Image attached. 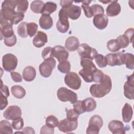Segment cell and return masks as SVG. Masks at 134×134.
<instances>
[{
  "label": "cell",
  "mask_w": 134,
  "mask_h": 134,
  "mask_svg": "<svg viewBox=\"0 0 134 134\" xmlns=\"http://www.w3.org/2000/svg\"><path fill=\"white\" fill-rule=\"evenodd\" d=\"M58 70L62 73H68L71 70L70 63L67 61H63L59 63L58 65Z\"/></svg>",
  "instance_id": "obj_32"
},
{
  "label": "cell",
  "mask_w": 134,
  "mask_h": 134,
  "mask_svg": "<svg viewBox=\"0 0 134 134\" xmlns=\"http://www.w3.org/2000/svg\"><path fill=\"white\" fill-rule=\"evenodd\" d=\"M39 24L42 29L48 30L53 26V20L50 15H41L39 18Z\"/></svg>",
  "instance_id": "obj_22"
},
{
  "label": "cell",
  "mask_w": 134,
  "mask_h": 134,
  "mask_svg": "<svg viewBox=\"0 0 134 134\" xmlns=\"http://www.w3.org/2000/svg\"><path fill=\"white\" fill-rule=\"evenodd\" d=\"M10 76L13 80L15 82H21L22 81V77L18 72L12 71L10 72Z\"/></svg>",
  "instance_id": "obj_49"
},
{
  "label": "cell",
  "mask_w": 134,
  "mask_h": 134,
  "mask_svg": "<svg viewBox=\"0 0 134 134\" xmlns=\"http://www.w3.org/2000/svg\"><path fill=\"white\" fill-rule=\"evenodd\" d=\"M54 133V129L53 128L50 127L47 125H43L41 128L40 130V133H52L53 134Z\"/></svg>",
  "instance_id": "obj_48"
},
{
  "label": "cell",
  "mask_w": 134,
  "mask_h": 134,
  "mask_svg": "<svg viewBox=\"0 0 134 134\" xmlns=\"http://www.w3.org/2000/svg\"><path fill=\"white\" fill-rule=\"evenodd\" d=\"M18 0H6L3 2L2 8H9L15 9L16 8Z\"/></svg>",
  "instance_id": "obj_40"
},
{
  "label": "cell",
  "mask_w": 134,
  "mask_h": 134,
  "mask_svg": "<svg viewBox=\"0 0 134 134\" xmlns=\"http://www.w3.org/2000/svg\"><path fill=\"white\" fill-rule=\"evenodd\" d=\"M133 110L131 106L128 103H125L122 109V120L125 122H129L132 119Z\"/></svg>",
  "instance_id": "obj_24"
},
{
  "label": "cell",
  "mask_w": 134,
  "mask_h": 134,
  "mask_svg": "<svg viewBox=\"0 0 134 134\" xmlns=\"http://www.w3.org/2000/svg\"><path fill=\"white\" fill-rule=\"evenodd\" d=\"M12 125L13 128L15 130H20L23 128L24 122L23 119L20 117L15 120H13L12 123Z\"/></svg>",
  "instance_id": "obj_41"
},
{
  "label": "cell",
  "mask_w": 134,
  "mask_h": 134,
  "mask_svg": "<svg viewBox=\"0 0 134 134\" xmlns=\"http://www.w3.org/2000/svg\"><path fill=\"white\" fill-rule=\"evenodd\" d=\"M103 125V120L102 118L98 115H93L89 120L88 126L86 129V133L98 134Z\"/></svg>",
  "instance_id": "obj_5"
},
{
  "label": "cell",
  "mask_w": 134,
  "mask_h": 134,
  "mask_svg": "<svg viewBox=\"0 0 134 134\" xmlns=\"http://www.w3.org/2000/svg\"><path fill=\"white\" fill-rule=\"evenodd\" d=\"M59 20L57 23L56 27L60 32L65 33L69 28V22L68 16L65 10L62 8L58 14Z\"/></svg>",
  "instance_id": "obj_8"
},
{
  "label": "cell",
  "mask_w": 134,
  "mask_h": 134,
  "mask_svg": "<svg viewBox=\"0 0 134 134\" xmlns=\"http://www.w3.org/2000/svg\"><path fill=\"white\" fill-rule=\"evenodd\" d=\"M66 116L69 120H77L79 114L74 109H70L66 110Z\"/></svg>",
  "instance_id": "obj_43"
},
{
  "label": "cell",
  "mask_w": 134,
  "mask_h": 134,
  "mask_svg": "<svg viewBox=\"0 0 134 134\" xmlns=\"http://www.w3.org/2000/svg\"><path fill=\"white\" fill-rule=\"evenodd\" d=\"M0 133H13V127L10 123L6 120H2L0 122Z\"/></svg>",
  "instance_id": "obj_29"
},
{
  "label": "cell",
  "mask_w": 134,
  "mask_h": 134,
  "mask_svg": "<svg viewBox=\"0 0 134 134\" xmlns=\"http://www.w3.org/2000/svg\"><path fill=\"white\" fill-rule=\"evenodd\" d=\"M107 48L111 52H115L120 49L117 40L116 39H111L107 43Z\"/></svg>",
  "instance_id": "obj_37"
},
{
  "label": "cell",
  "mask_w": 134,
  "mask_h": 134,
  "mask_svg": "<svg viewBox=\"0 0 134 134\" xmlns=\"http://www.w3.org/2000/svg\"><path fill=\"white\" fill-rule=\"evenodd\" d=\"M73 109L80 115L84 113H85L83 106V103H82V100H76L74 103L73 104Z\"/></svg>",
  "instance_id": "obj_42"
},
{
  "label": "cell",
  "mask_w": 134,
  "mask_h": 134,
  "mask_svg": "<svg viewBox=\"0 0 134 134\" xmlns=\"http://www.w3.org/2000/svg\"><path fill=\"white\" fill-rule=\"evenodd\" d=\"M0 23L1 40H2L3 38L9 37L14 35L13 25L10 22L4 20H0Z\"/></svg>",
  "instance_id": "obj_14"
},
{
  "label": "cell",
  "mask_w": 134,
  "mask_h": 134,
  "mask_svg": "<svg viewBox=\"0 0 134 134\" xmlns=\"http://www.w3.org/2000/svg\"><path fill=\"white\" fill-rule=\"evenodd\" d=\"M21 116V110L17 105L9 106L3 113L4 117L7 120H15Z\"/></svg>",
  "instance_id": "obj_13"
},
{
  "label": "cell",
  "mask_w": 134,
  "mask_h": 134,
  "mask_svg": "<svg viewBox=\"0 0 134 134\" xmlns=\"http://www.w3.org/2000/svg\"><path fill=\"white\" fill-rule=\"evenodd\" d=\"M73 1H63L62 0L60 2V4L62 8L68 7L72 5Z\"/></svg>",
  "instance_id": "obj_53"
},
{
  "label": "cell",
  "mask_w": 134,
  "mask_h": 134,
  "mask_svg": "<svg viewBox=\"0 0 134 134\" xmlns=\"http://www.w3.org/2000/svg\"><path fill=\"white\" fill-rule=\"evenodd\" d=\"M1 107L0 109L1 110H3L8 105L7 97L4 96V95L1 94Z\"/></svg>",
  "instance_id": "obj_52"
},
{
  "label": "cell",
  "mask_w": 134,
  "mask_h": 134,
  "mask_svg": "<svg viewBox=\"0 0 134 134\" xmlns=\"http://www.w3.org/2000/svg\"><path fill=\"white\" fill-rule=\"evenodd\" d=\"M36 71L32 66H26L23 71V77L27 82L32 81L36 77Z\"/></svg>",
  "instance_id": "obj_23"
},
{
  "label": "cell",
  "mask_w": 134,
  "mask_h": 134,
  "mask_svg": "<svg viewBox=\"0 0 134 134\" xmlns=\"http://www.w3.org/2000/svg\"><path fill=\"white\" fill-rule=\"evenodd\" d=\"M17 42V38L15 35L13 36L5 38L4 39V42L5 44L7 47H13L14 46Z\"/></svg>",
  "instance_id": "obj_45"
},
{
  "label": "cell",
  "mask_w": 134,
  "mask_h": 134,
  "mask_svg": "<svg viewBox=\"0 0 134 134\" xmlns=\"http://www.w3.org/2000/svg\"><path fill=\"white\" fill-rule=\"evenodd\" d=\"M56 65V61L53 58L44 60L39 67L41 75L44 77H49L52 74V70Z\"/></svg>",
  "instance_id": "obj_4"
},
{
  "label": "cell",
  "mask_w": 134,
  "mask_h": 134,
  "mask_svg": "<svg viewBox=\"0 0 134 134\" xmlns=\"http://www.w3.org/2000/svg\"><path fill=\"white\" fill-rule=\"evenodd\" d=\"M133 28H128L124 32V35L127 37L130 41V43H132L133 42Z\"/></svg>",
  "instance_id": "obj_50"
},
{
  "label": "cell",
  "mask_w": 134,
  "mask_h": 134,
  "mask_svg": "<svg viewBox=\"0 0 134 134\" xmlns=\"http://www.w3.org/2000/svg\"><path fill=\"white\" fill-rule=\"evenodd\" d=\"M94 59L98 66L100 68H105L107 65V61L106 57L102 54H98Z\"/></svg>",
  "instance_id": "obj_35"
},
{
  "label": "cell",
  "mask_w": 134,
  "mask_h": 134,
  "mask_svg": "<svg viewBox=\"0 0 134 134\" xmlns=\"http://www.w3.org/2000/svg\"><path fill=\"white\" fill-rule=\"evenodd\" d=\"M81 2L82 3L81 7L83 9L85 15L87 18H91L92 16H94L92 10L90 6H89V4L91 3V1H81Z\"/></svg>",
  "instance_id": "obj_31"
},
{
  "label": "cell",
  "mask_w": 134,
  "mask_h": 134,
  "mask_svg": "<svg viewBox=\"0 0 134 134\" xmlns=\"http://www.w3.org/2000/svg\"><path fill=\"white\" fill-rule=\"evenodd\" d=\"M104 74H104L101 70L98 69L94 74L93 82H96V83H99L103 79Z\"/></svg>",
  "instance_id": "obj_47"
},
{
  "label": "cell",
  "mask_w": 134,
  "mask_h": 134,
  "mask_svg": "<svg viewBox=\"0 0 134 134\" xmlns=\"http://www.w3.org/2000/svg\"><path fill=\"white\" fill-rule=\"evenodd\" d=\"M1 94L4 95L6 97H8L9 96V92L8 87L5 85L3 84L2 81L1 85Z\"/></svg>",
  "instance_id": "obj_51"
},
{
  "label": "cell",
  "mask_w": 134,
  "mask_h": 134,
  "mask_svg": "<svg viewBox=\"0 0 134 134\" xmlns=\"http://www.w3.org/2000/svg\"><path fill=\"white\" fill-rule=\"evenodd\" d=\"M80 46V42L77 38L75 36L68 37L65 42V48L69 51H74L77 50Z\"/></svg>",
  "instance_id": "obj_21"
},
{
  "label": "cell",
  "mask_w": 134,
  "mask_h": 134,
  "mask_svg": "<svg viewBox=\"0 0 134 134\" xmlns=\"http://www.w3.org/2000/svg\"><path fill=\"white\" fill-rule=\"evenodd\" d=\"M64 82L70 88L77 90L80 88L82 81L77 73L73 72H70L65 75Z\"/></svg>",
  "instance_id": "obj_9"
},
{
  "label": "cell",
  "mask_w": 134,
  "mask_h": 134,
  "mask_svg": "<svg viewBox=\"0 0 134 134\" xmlns=\"http://www.w3.org/2000/svg\"><path fill=\"white\" fill-rule=\"evenodd\" d=\"M27 33L30 37H33L36 34L38 29V25L35 23H29L27 24Z\"/></svg>",
  "instance_id": "obj_39"
},
{
  "label": "cell",
  "mask_w": 134,
  "mask_h": 134,
  "mask_svg": "<svg viewBox=\"0 0 134 134\" xmlns=\"http://www.w3.org/2000/svg\"><path fill=\"white\" fill-rule=\"evenodd\" d=\"M41 55L44 60L51 58H53L52 48L50 47L44 48L42 51Z\"/></svg>",
  "instance_id": "obj_44"
},
{
  "label": "cell",
  "mask_w": 134,
  "mask_h": 134,
  "mask_svg": "<svg viewBox=\"0 0 134 134\" xmlns=\"http://www.w3.org/2000/svg\"><path fill=\"white\" fill-rule=\"evenodd\" d=\"M23 133H31V134H34L35 133V131L34 129L30 127H26L23 129Z\"/></svg>",
  "instance_id": "obj_54"
},
{
  "label": "cell",
  "mask_w": 134,
  "mask_h": 134,
  "mask_svg": "<svg viewBox=\"0 0 134 134\" xmlns=\"http://www.w3.org/2000/svg\"><path fill=\"white\" fill-rule=\"evenodd\" d=\"M77 126V120H71L66 118L59 121L58 127L60 131L66 133L75 130Z\"/></svg>",
  "instance_id": "obj_10"
},
{
  "label": "cell",
  "mask_w": 134,
  "mask_h": 134,
  "mask_svg": "<svg viewBox=\"0 0 134 134\" xmlns=\"http://www.w3.org/2000/svg\"><path fill=\"white\" fill-rule=\"evenodd\" d=\"M116 40H117V42L120 49H123L127 47L130 43L129 39L124 34L119 36L116 38Z\"/></svg>",
  "instance_id": "obj_33"
},
{
  "label": "cell",
  "mask_w": 134,
  "mask_h": 134,
  "mask_svg": "<svg viewBox=\"0 0 134 134\" xmlns=\"http://www.w3.org/2000/svg\"><path fill=\"white\" fill-rule=\"evenodd\" d=\"M44 3L41 1H34L30 4V9L35 13H41Z\"/></svg>",
  "instance_id": "obj_30"
},
{
  "label": "cell",
  "mask_w": 134,
  "mask_h": 134,
  "mask_svg": "<svg viewBox=\"0 0 134 134\" xmlns=\"http://www.w3.org/2000/svg\"><path fill=\"white\" fill-rule=\"evenodd\" d=\"M10 91L12 95L18 99L23 98L26 95L25 90L20 85H14L12 86Z\"/></svg>",
  "instance_id": "obj_26"
},
{
  "label": "cell",
  "mask_w": 134,
  "mask_h": 134,
  "mask_svg": "<svg viewBox=\"0 0 134 134\" xmlns=\"http://www.w3.org/2000/svg\"><path fill=\"white\" fill-rule=\"evenodd\" d=\"M48 41V37L47 34L41 31L37 32L36 35L32 40L34 46L37 48H41L43 47Z\"/></svg>",
  "instance_id": "obj_19"
},
{
  "label": "cell",
  "mask_w": 134,
  "mask_h": 134,
  "mask_svg": "<svg viewBox=\"0 0 134 134\" xmlns=\"http://www.w3.org/2000/svg\"><path fill=\"white\" fill-rule=\"evenodd\" d=\"M59 121L58 118L53 115H49L46 118V125L50 127L53 128L57 127L59 125Z\"/></svg>",
  "instance_id": "obj_36"
},
{
  "label": "cell",
  "mask_w": 134,
  "mask_h": 134,
  "mask_svg": "<svg viewBox=\"0 0 134 134\" xmlns=\"http://www.w3.org/2000/svg\"><path fill=\"white\" fill-rule=\"evenodd\" d=\"M57 94L58 98L63 102H70L73 104L77 100V94L65 87H60L57 91Z\"/></svg>",
  "instance_id": "obj_3"
},
{
  "label": "cell",
  "mask_w": 134,
  "mask_h": 134,
  "mask_svg": "<svg viewBox=\"0 0 134 134\" xmlns=\"http://www.w3.org/2000/svg\"><path fill=\"white\" fill-rule=\"evenodd\" d=\"M27 23L26 22H22L17 27V34L21 38H26L28 35L27 33Z\"/></svg>",
  "instance_id": "obj_34"
},
{
  "label": "cell",
  "mask_w": 134,
  "mask_h": 134,
  "mask_svg": "<svg viewBox=\"0 0 134 134\" xmlns=\"http://www.w3.org/2000/svg\"><path fill=\"white\" fill-rule=\"evenodd\" d=\"M83 106L85 112H91L95 110L96 107V102L92 97H88L82 100Z\"/></svg>",
  "instance_id": "obj_25"
},
{
  "label": "cell",
  "mask_w": 134,
  "mask_h": 134,
  "mask_svg": "<svg viewBox=\"0 0 134 134\" xmlns=\"http://www.w3.org/2000/svg\"><path fill=\"white\" fill-rule=\"evenodd\" d=\"M81 65L83 67L79 73L85 82L91 83L93 82L94 74L98 70L92 60L88 59H82Z\"/></svg>",
  "instance_id": "obj_2"
},
{
  "label": "cell",
  "mask_w": 134,
  "mask_h": 134,
  "mask_svg": "<svg viewBox=\"0 0 134 134\" xmlns=\"http://www.w3.org/2000/svg\"><path fill=\"white\" fill-rule=\"evenodd\" d=\"M57 4L52 2H47L44 5L43 9L41 12L42 15H50L57 10Z\"/></svg>",
  "instance_id": "obj_27"
},
{
  "label": "cell",
  "mask_w": 134,
  "mask_h": 134,
  "mask_svg": "<svg viewBox=\"0 0 134 134\" xmlns=\"http://www.w3.org/2000/svg\"><path fill=\"white\" fill-rule=\"evenodd\" d=\"M112 88L111 80L110 76L104 74V77L99 84H94L90 88L91 95L96 98H102L108 94Z\"/></svg>",
  "instance_id": "obj_1"
},
{
  "label": "cell",
  "mask_w": 134,
  "mask_h": 134,
  "mask_svg": "<svg viewBox=\"0 0 134 134\" xmlns=\"http://www.w3.org/2000/svg\"><path fill=\"white\" fill-rule=\"evenodd\" d=\"M109 130L114 134H124L126 132V128L123 123L117 120H113L108 124Z\"/></svg>",
  "instance_id": "obj_16"
},
{
  "label": "cell",
  "mask_w": 134,
  "mask_h": 134,
  "mask_svg": "<svg viewBox=\"0 0 134 134\" xmlns=\"http://www.w3.org/2000/svg\"><path fill=\"white\" fill-rule=\"evenodd\" d=\"M17 58L13 54L7 53L2 58V65L4 70L7 72H12L17 67Z\"/></svg>",
  "instance_id": "obj_7"
},
{
  "label": "cell",
  "mask_w": 134,
  "mask_h": 134,
  "mask_svg": "<svg viewBox=\"0 0 134 134\" xmlns=\"http://www.w3.org/2000/svg\"><path fill=\"white\" fill-rule=\"evenodd\" d=\"M124 64L127 69L133 70L134 69V56L130 53H124Z\"/></svg>",
  "instance_id": "obj_28"
},
{
  "label": "cell",
  "mask_w": 134,
  "mask_h": 134,
  "mask_svg": "<svg viewBox=\"0 0 134 134\" xmlns=\"http://www.w3.org/2000/svg\"><path fill=\"white\" fill-rule=\"evenodd\" d=\"M121 11V6L118 1H111L106 9V15L109 17L117 16Z\"/></svg>",
  "instance_id": "obj_18"
},
{
  "label": "cell",
  "mask_w": 134,
  "mask_h": 134,
  "mask_svg": "<svg viewBox=\"0 0 134 134\" xmlns=\"http://www.w3.org/2000/svg\"><path fill=\"white\" fill-rule=\"evenodd\" d=\"M105 57L107 61V64L110 66H113L124 64V53L122 52L108 53Z\"/></svg>",
  "instance_id": "obj_12"
},
{
  "label": "cell",
  "mask_w": 134,
  "mask_h": 134,
  "mask_svg": "<svg viewBox=\"0 0 134 134\" xmlns=\"http://www.w3.org/2000/svg\"><path fill=\"white\" fill-rule=\"evenodd\" d=\"M63 8L65 10L68 17L72 20L78 19L81 14V8L77 5H72Z\"/></svg>",
  "instance_id": "obj_20"
},
{
  "label": "cell",
  "mask_w": 134,
  "mask_h": 134,
  "mask_svg": "<svg viewBox=\"0 0 134 134\" xmlns=\"http://www.w3.org/2000/svg\"><path fill=\"white\" fill-rule=\"evenodd\" d=\"M134 77L132 73L127 76V81L124 85V94L129 99H133L134 96Z\"/></svg>",
  "instance_id": "obj_11"
},
{
  "label": "cell",
  "mask_w": 134,
  "mask_h": 134,
  "mask_svg": "<svg viewBox=\"0 0 134 134\" xmlns=\"http://www.w3.org/2000/svg\"><path fill=\"white\" fill-rule=\"evenodd\" d=\"M77 52L81 59H88L93 61L95 57L98 54L96 50L91 47L86 43H82L80 44Z\"/></svg>",
  "instance_id": "obj_6"
},
{
  "label": "cell",
  "mask_w": 134,
  "mask_h": 134,
  "mask_svg": "<svg viewBox=\"0 0 134 134\" xmlns=\"http://www.w3.org/2000/svg\"><path fill=\"white\" fill-rule=\"evenodd\" d=\"M93 23L95 27L100 30L105 29L108 23V17L104 14H98L94 16Z\"/></svg>",
  "instance_id": "obj_17"
},
{
  "label": "cell",
  "mask_w": 134,
  "mask_h": 134,
  "mask_svg": "<svg viewBox=\"0 0 134 134\" xmlns=\"http://www.w3.org/2000/svg\"><path fill=\"white\" fill-rule=\"evenodd\" d=\"M90 7L92 10L94 16L98 14H104V9L102 6L98 4H93Z\"/></svg>",
  "instance_id": "obj_46"
},
{
  "label": "cell",
  "mask_w": 134,
  "mask_h": 134,
  "mask_svg": "<svg viewBox=\"0 0 134 134\" xmlns=\"http://www.w3.org/2000/svg\"><path fill=\"white\" fill-rule=\"evenodd\" d=\"M52 55L57 58L60 63L68 59L69 53L63 47L58 45L52 48Z\"/></svg>",
  "instance_id": "obj_15"
},
{
  "label": "cell",
  "mask_w": 134,
  "mask_h": 134,
  "mask_svg": "<svg viewBox=\"0 0 134 134\" xmlns=\"http://www.w3.org/2000/svg\"><path fill=\"white\" fill-rule=\"evenodd\" d=\"M28 7V2L27 1L18 0L16 6V12L24 13H25Z\"/></svg>",
  "instance_id": "obj_38"
}]
</instances>
